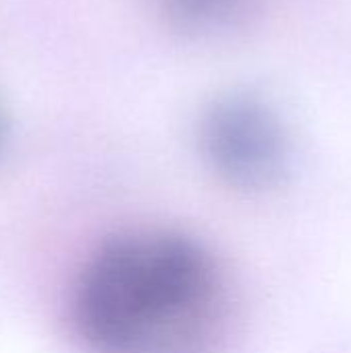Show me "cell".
Instances as JSON below:
<instances>
[{
    "mask_svg": "<svg viewBox=\"0 0 351 353\" xmlns=\"http://www.w3.org/2000/svg\"><path fill=\"white\" fill-rule=\"evenodd\" d=\"M225 308V279L203 244L172 230H137L89 256L70 316L89 353H209Z\"/></svg>",
    "mask_w": 351,
    "mask_h": 353,
    "instance_id": "6da1fadb",
    "label": "cell"
},
{
    "mask_svg": "<svg viewBox=\"0 0 351 353\" xmlns=\"http://www.w3.org/2000/svg\"><path fill=\"white\" fill-rule=\"evenodd\" d=\"M201 151L228 186L259 192L288 170V134L279 116L259 97L230 95L215 101L201 122Z\"/></svg>",
    "mask_w": 351,
    "mask_h": 353,
    "instance_id": "7a4b0ae2",
    "label": "cell"
},
{
    "mask_svg": "<svg viewBox=\"0 0 351 353\" xmlns=\"http://www.w3.org/2000/svg\"><path fill=\"white\" fill-rule=\"evenodd\" d=\"M180 27L199 33L230 29L246 10V0H155Z\"/></svg>",
    "mask_w": 351,
    "mask_h": 353,
    "instance_id": "3957f363",
    "label": "cell"
},
{
    "mask_svg": "<svg viewBox=\"0 0 351 353\" xmlns=\"http://www.w3.org/2000/svg\"><path fill=\"white\" fill-rule=\"evenodd\" d=\"M2 143H4V124H2V114H0V149H2Z\"/></svg>",
    "mask_w": 351,
    "mask_h": 353,
    "instance_id": "277c9868",
    "label": "cell"
}]
</instances>
